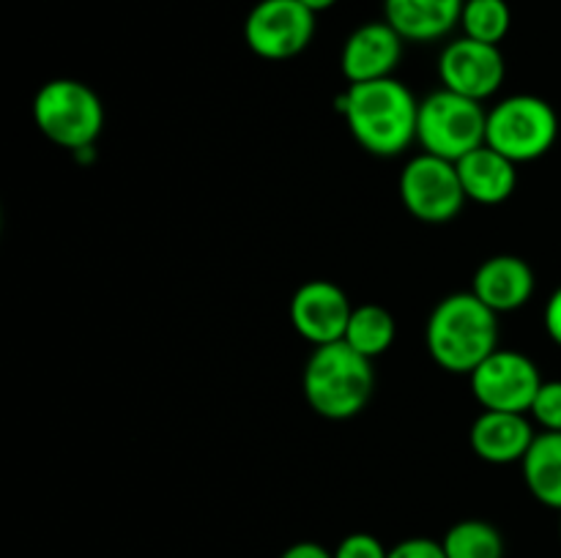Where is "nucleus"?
<instances>
[{
	"label": "nucleus",
	"instance_id": "f257e3e1",
	"mask_svg": "<svg viewBox=\"0 0 561 558\" xmlns=\"http://www.w3.org/2000/svg\"><path fill=\"white\" fill-rule=\"evenodd\" d=\"M340 109L354 140L373 156H398L416 140L420 102L394 77L354 82L340 98Z\"/></svg>",
	"mask_w": 561,
	"mask_h": 558
},
{
	"label": "nucleus",
	"instance_id": "f03ea898",
	"mask_svg": "<svg viewBox=\"0 0 561 558\" xmlns=\"http://www.w3.org/2000/svg\"><path fill=\"white\" fill-rule=\"evenodd\" d=\"M427 353L455 375H471L499 348V312L471 290L436 304L425 328Z\"/></svg>",
	"mask_w": 561,
	"mask_h": 558
},
{
	"label": "nucleus",
	"instance_id": "7ed1b4c3",
	"mask_svg": "<svg viewBox=\"0 0 561 558\" xmlns=\"http://www.w3.org/2000/svg\"><path fill=\"white\" fill-rule=\"evenodd\" d=\"M373 359L356 353L345 339L318 345L305 364V397L318 416L332 421L354 419L370 403L376 388Z\"/></svg>",
	"mask_w": 561,
	"mask_h": 558
},
{
	"label": "nucleus",
	"instance_id": "20e7f679",
	"mask_svg": "<svg viewBox=\"0 0 561 558\" xmlns=\"http://www.w3.org/2000/svg\"><path fill=\"white\" fill-rule=\"evenodd\" d=\"M488 109L482 102L447 91H433L420 102L416 142L433 156L460 162L466 153L485 146Z\"/></svg>",
	"mask_w": 561,
	"mask_h": 558
},
{
	"label": "nucleus",
	"instance_id": "39448f33",
	"mask_svg": "<svg viewBox=\"0 0 561 558\" xmlns=\"http://www.w3.org/2000/svg\"><path fill=\"white\" fill-rule=\"evenodd\" d=\"M33 120L49 142L82 151L96 142L104 126L102 98L80 80H49L33 98Z\"/></svg>",
	"mask_w": 561,
	"mask_h": 558
},
{
	"label": "nucleus",
	"instance_id": "423d86ee",
	"mask_svg": "<svg viewBox=\"0 0 561 558\" xmlns=\"http://www.w3.org/2000/svg\"><path fill=\"white\" fill-rule=\"evenodd\" d=\"M559 137L557 109L540 96L515 93L488 109L485 146L496 148L515 164L546 156Z\"/></svg>",
	"mask_w": 561,
	"mask_h": 558
},
{
	"label": "nucleus",
	"instance_id": "0eeeda50",
	"mask_svg": "<svg viewBox=\"0 0 561 558\" xmlns=\"http://www.w3.org/2000/svg\"><path fill=\"white\" fill-rule=\"evenodd\" d=\"M400 197L411 217L427 224L453 222L466 206L458 164L422 151L400 173Z\"/></svg>",
	"mask_w": 561,
	"mask_h": 558
},
{
	"label": "nucleus",
	"instance_id": "6e6552de",
	"mask_svg": "<svg viewBox=\"0 0 561 558\" xmlns=\"http://www.w3.org/2000/svg\"><path fill=\"white\" fill-rule=\"evenodd\" d=\"M318 14L299 0H257L244 20V42L257 58L290 60L316 38Z\"/></svg>",
	"mask_w": 561,
	"mask_h": 558
},
{
	"label": "nucleus",
	"instance_id": "1a4fd4ad",
	"mask_svg": "<svg viewBox=\"0 0 561 558\" xmlns=\"http://www.w3.org/2000/svg\"><path fill=\"white\" fill-rule=\"evenodd\" d=\"M471 394L485 410H510V414H529L542 375L529 356L518 350L496 348L469 375Z\"/></svg>",
	"mask_w": 561,
	"mask_h": 558
},
{
	"label": "nucleus",
	"instance_id": "9d476101",
	"mask_svg": "<svg viewBox=\"0 0 561 558\" xmlns=\"http://www.w3.org/2000/svg\"><path fill=\"white\" fill-rule=\"evenodd\" d=\"M438 77H442V88L447 91L469 96L474 102H485L504 85L507 60L496 44L460 36L444 44L442 55H438Z\"/></svg>",
	"mask_w": 561,
	"mask_h": 558
},
{
	"label": "nucleus",
	"instance_id": "9b49d317",
	"mask_svg": "<svg viewBox=\"0 0 561 558\" xmlns=\"http://www.w3.org/2000/svg\"><path fill=\"white\" fill-rule=\"evenodd\" d=\"M351 312L354 306L345 290L329 279H310L290 299V323L316 348L345 337Z\"/></svg>",
	"mask_w": 561,
	"mask_h": 558
},
{
	"label": "nucleus",
	"instance_id": "f8f14e48",
	"mask_svg": "<svg viewBox=\"0 0 561 558\" xmlns=\"http://www.w3.org/2000/svg\"><path fill=\"white\" fill-rule=\"evenodd\" d=\"M403 47L405 38L387 20L365 22L345 38L340 49V71L348 85L392 77L403 60Z\"/></svg>",
	"mask_w": 561,
	"mask_h": 558
},
{
	"label": "nucleus",
	"instance_id": "ddd939ff",
	"mask_svg": "<svg viewBox=\"0 0 561 558\" xmlns=\"http://www.w3.org/2000/svg\"><path fill=\"white\" fill-rule=\"evenodd\" d=\"M535 438L537 432L526 414H510V410H482L469 432L477 457L493 465L520 463Z\"/></svg>",
	"mask_w": 561,
	"mask_h": 558
},
{
	"label": "nucleus",
	"instance_id": "4468645a",
	"mask_svg": "<svg viewBox=\"0 0 561 558\" xmlns=\"http://www.w3.org/2000/svg\"><path fill=\"white\" fill-rule=\"evenodd\" d=\"M466 0H383V20L416 44H433L460 27Z\"/></svg>",
	"mask_w": 561,
	"mask_h": 558
},
{
	"label": "nucleus",
	"instance_id": "2eb2a0df",
	"mask_svg": "<svg viewBox=\"0 0 561 558\" xmlns=\"http://www.w3.org/2000/svg\"><path fill=\"white\" fill-rule=\"evenodd\" d=\"M471 293L493 312H515L535 295V271L518 255H493L474 271Z\"/></svg>",
	"mask_w": 561,
	"mask_h": 558
},
{
	"label": "nucleus",
	"instance_id": "dca6fc26",
	"mask_svg": "<svg viewBox=\"0 0 561 558\" xmlns=\"http://www.w3.org/2000/svg\"><path fill=\"white\" fill-rule=\"evenodd\" d=\"M455 164H458L466 197L480 206H499L513 195L515 184H518V170H515L513 159L491 146H480Z\"/></svg>",
	"mask_w": 561,
	"mask_h": 558
},
{
	"label": "nucleus",
	"instance_id": "f3484780",
	"mask_svg": "<svg viewBox=\"0 0 561 558\" xmlns=\"http://www.w3.org/2000/svg\"><path fill=\"white\" fill-rule=\"evenodd\" d=\"M524 465V481L531 496L548 509H561V432H537Z\"/></svg>",
	"mask_w": 561,
	"mask_h": 558
},
{
	"label": "nucleus",
	"instance_id": "a211bd4d",
	"mask_svg": "<svg viewBox=\"0 0 561 558\" xmlns=\"http://www.w3.org/2000/svg\"><path fill=\"white\" fill-rule=\"evenodd\" d=\"M394 337H398V323H394L392 312L381 304H362L354 306V312H351L343 339L356 353L376 359V356L387 353L392 348Z\"/></svg>",
	"mask_w": 561,
	"mask_h": 558
},
{
	"label": "nucleus",
	"instance_id": "6ab92c4d",
	"mask_svg": "<svg viewBox=\"0 0 561 558\" xmlns=\"http://www.w3.org/2000/svg\"><path fill=\"white\" fill-rule=\"evenodd\" d=\"M442 545L447 558H504V536L488 520H460Z\"/></svg>",
	"mask_w": 561,
	"mask_h": 558
},
{
	"label": "nucleus",
	"instance_id": "aec40b11",
	"mask_svg": "<svg viewBox=\"0 0 561 558\" xmlns=\"http://www.w3.org/2000/svg\"><path fill=\"white\" fill-rule=\"evenodd\" d=\"M510 27H513V9L507 0H466L460 14L463 36L502 47Z\"/></svg>",
	"mask_w": 561,
	"mask_h": 558
},
{
	"label": "nucleus",
	"instance_id": "412c9836",
	"mask_svg": "<svg viewBox=\"0 0 561 558\" xmlns=\"http://www.w3.org/2000/svg\"><path fill=\"white\" fill-rule=\"evenodd\" d=\"M529 414L542 430L561 432V381H542Z\"/></svg>",
	"mask_w": 561,
	"mask_h": 558
},
{
	"label": "nucleus",
	"instance_id": "4be33fe9",
	"mask_svg": "<svg viewBox=\"0 0 561 558\" xmlns=\"http://www.w3.org/2000/svg\"><path fill=\"white\" fill-rule=\"evenodd\" d=\"M332 553L334 558H389V550L381 545V539L365 534V531H356V534L340 539V545Z\"/></svg>",
	"mask_w": 561,
	"mask_h": 558
},
{
	"label": "nucleus",
	"instance_id": "5701e85b",
	"mask_svg": "<svg viewBox=\"0 0 561 558\" xmlns=\"http://www.w3.org/2000/svg\"><path fill=\"white\" fill-rule=\"evenodd\" d=\"M389 558H447L444 545L431 536H411L389 550Z\"/></svg>",
	"mask_w": 561,
	"mask_h": 558
},
{
	"label": "nucleus",
	"instance_id": "b1692460",
	"mask_svg": "<svg viewBox=\"0 0 561 558\" xmlns=\"http://www.w3.org/2000/svg\"><path fill=\"white\" fill-rule=\"evenodd\" d=\"M546 332L551 334L553 342L561 348V288L553 290V295L546 304Z\"/></svg>",
	"mask_w": 561,
	"mask_h": 558
},
{
	"label": "nucleus",
	"instance_id": "393cba45",
	"mask_svg": "<svg viewBox=\"0 0 561 558\" xmlns=\"http://www.w3.org/2000/svg\"><path fill=\"white\" fill-rule=\"evenodd\" d=\"M279 558H334V553L321 542H296Z\"/></svg>",
	"mask_w": 561,
	"mask_h": 558
},
{
	"label": "nucleus",
	"instance_id": "a878e982",
	"mask_svg": "<svg viewBox=\"0 0 561 558\" xmlns=\"http://www.w3.org/2000/svg\"><path fill=\"white\" fill-rule=\"evenodd\" d=\"M299 3H305L307 9L316 11V14H323V11L334 9V5H337L340 0H299Z\"/></svg>",
	"mask_w": 561,
	"mask_h": 558
}]
</instances>
